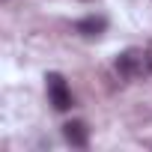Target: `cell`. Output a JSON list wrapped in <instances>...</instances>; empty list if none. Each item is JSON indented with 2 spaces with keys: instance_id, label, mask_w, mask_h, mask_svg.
<instances>
[{
  "instance_id": "6da1fadb",
  "label": "cell",
  "mask_w": 152,
  "mask_h": 152,
  "mask_svg": "<svg viewBox=\"0 0 152 152\" xmlns=\"http://www.w3.org/2000/svg\"><path fill=\"white\" fill-rule=\"evenodd\" d=\"M116 72L119 78L125 81H137L146 69V51H137V48H125L122 54H116Z\"/></svg>"
},
{
  "instance_id": "7a4b0ae2",
  "label": "cell",
  "mask_w": 152,
  "mask_h": 152,
  "mask_svg": "<svg viewBox=\"0 0 152 152\" xmlns=\"http://www.w3.org/2000/svg\"><path fill=\"white\" fill-rule=\"evenodd\" d=\"M45 90H48V102L54 104V110L66 113L72 107V90H69V84H66V78L60 72H48L45 75Z\"/></svg>"
},
{
  "instance_id": "3957f363",
  "label": "cell",
  "mask_w": 152,
  "mask_h": 152,
  "mask_svg": "<svg viewBox=\"0 0 152 152\" xmlns=\"http://www.w3.org/2000/svg\"><path fill=\"white\" fill-rule=\"evenodd\" d=\"M63 137H66V143L84 149V146L90 143V125H87L84 119H69V122L63 125Z\"/></svg>"
},
{
  "instance_id": "277c9868",
  "label": "cell",
  "mask_w": 152,
  "mask_h": 152,
  "mask_svg": "<svg viewBox=\"0 0 152 152\" xmlns=\"http://www.w3.org/2000/svg\"><path fill=\"white\" fill-rule=\"evenodd\" d=\"M107 30V18L104 15H87L75 24V33H81L84 39H99L102 33Z\"/></svg>"
},
{
  "instance_id": "5b68a950",
  "label": "cell",
  "mask_w": 152,
  "mask_h": 152,
  "mask_svg": "<svg viewBox=\"0 0 152 152\" xmlns=\"http://www.w3.org/2000/svg\"><path fill=\"white\" fill-rule=\"evenodd\" d=\"M146 69H149V72H152V45H149V48H146Z\"/></svg>"
}]
</instances>
